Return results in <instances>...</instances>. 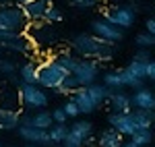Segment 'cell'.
Returning a JSON list of instances; mask_svg holds the SVG:
<instances>
[{
	"instance_id": "obj_1",
	"label": "cell",
	"mask_w": 155,
	"mask_h": 147,
	"mask_svg": "<svg viewBox=\"0 0 155 147\" xmlns=\"http://www.w3.org/2000/svg\"><path fill=\"white\" fill-rule=\"evenodd\" d=\"M72 50L89 60H110L114 56V46L101 42L99 37L89 33H79L72 39Z\"/></svg>"
},
{
	"instance_id": "obj_2",
	"label": "cell",
	"mask_w": 155,
	"mask_h": 147,
	"mask_svg": "<svg viewBox=\"0 0 155 147\" xmlns=\"http://www.w3.org/2000/svg\"><path fill=\"white\" fill-rule=\"evenodd\" d=\"M29 21L23 15V8L19 4H4L0 6V31L8 33H27Z\"/></svg>"
},
{
	"instance_id": "obj_3",
	"label": "cell",
	"mask_w": 155,
	"mask_h": 147,
	"mask_svg": "<svg viewBox=\"0 0 155 147\" xmlns=\"http://www.w3.org/2000/svg\"><path fill=\"white\" fill-rule=\"evenodd\" d=\"M66 75L71 73H66L56 62V58H50L37 66V85L41 89H58L62 81L66 79Z\"/></svg>"
},
{
	"instance_id": "obj_4",
	"label": "cell",
	"mask_w": 155,
	"mask_h": 147,
	"mask_svg": "<svg viewBox=\"0 0 155 147\" xmlns=\"http://www.w3.org/2000/svg\"><path fill=\"white\" fill-rule=\"evenodd\" d=\"M19 91H21V102H23L25 110L39 112V110H46L48 108L50 98L39 85H23L21 83Z\"/></svg>"
},
{
	"instance_id": "obj_5",
	"label": "cell",
	"mask_w": 155,
	"mask_h": 147,
	"mask_svg": "<svg viewBox=\"0 0 155 147\" xmlns=\"http://www.w3.org/2000/svg\"><path fill=\"white\" fill-rule=\"evenodd\" d=\"M0 48L15 52V54H31L33 52V39L27 33H8L0 31Z\"/></svg>"
},
{
	"instance_id": "obj_6",
	"label": "cell",
	"mask_w": 155,
	"mask_h": 147,
	"mask_svg": "<svg viewBox=\"0 0 155 147\" xmlns=\"http://www.w3.org/2000/svg\"><path fill=\"white\" fill-rule=\"evenodd\" d=\"M104 19L110 21L112 25H116L120 29H128L134 25V19H137V12L130 4H118V6H110L106 12H104Z\"/></svg>"
},
{
	"instance_id": "obj_7",
	"label": "cell",
	"mask_w": 155,
	"mask_h": 147,
	"mask_svg": "<svg viewBox=\"0 0 155 147\" xmlns=\"http://www.w3.org/2000/svg\"><path fill=\"white\" fill-rule=\"evenodd\" d=\"M91 31H93L95 37H99V39L106 42V44H112V46H114L116 42H120L122 35H124V29L112 25L110 21H106L104 17H101V19H95V21L91 23Z\"/></svg>"
},
{
	"instance_id": "obj_8",
	"label": "cell",
	"mask_w": 155,
	"mask_h": 147,
	"mask_svg": "<svg viewBox=\"0 0 155 147\" xmlns=\"http://www.w3.org/2000/svg\"><path fill=\"white\" fill-rule=\"evenodd\" d=\"M74 75V79L79 81V85L81 87H89L97 83V77H99V64L97 60H89V58H81L79 64H77V68L72 71Z\"/></svg>"
},
{
	"instance_id": "obj_9",
	"label": "cell",
	"mask_w": 155,
	"mask_h": 147,
	"mask_svg": "<svg viewBox=\"0 0 155 147\" xmlns=\"http://www.w3.org/2000/svg\"><path fill=\"white\" fill-rule=\"evenodd\" d=\"M91 135H93V124L89 120H77L68 131L64 147H83L85 141H91Z\"/></svg>"
},
{
	"instance_id": "obj_10",
	"label": "cell",
	"mask_w": 155,
	"mask_h": 147,
	"mask_svg": "<svg viewBox=\"0 0 155 147\" xmlns=\"http://www.w3.org/2000/svg\"><path fill=\"white\" fill-rule=\"evenodd\" d=\"M21 102V91L17 87H12L11 83H0V110L8 112H21L23 108Z\"/></svg>"
},
{
	"instance_id": "obj_11",
	"label": "cell",
	"mask_w": 155,
	"mask_h": 147,
	"mask_svg": "<svg viewBox=\"0 0 155 147\" xmlns=\"http://www.w3.org/2000/svg\"><path fill=\"white\" fill-rule=\"evenodd\" d=\"M110 129H114V131L120 133L122 137H132L137 131H139L130 112H124V114H110Z\"/></svg>"
},
{
	"instance_id": "obj_12",
	"label": "cell",
	"mask_w": 155,
	"mask_h": 147,
	"mask_svg": "<svg viewBox=\"0 0 155 147\" xmlns=\"http://www.w3.org/2000/svg\"><path fill=\"white\" fill-rule=\"evenodd\" d=\"M48 6H50V2H44V0H27V2L21 4L23 15L27 17L29 23H44Z\"/></svg>"
},
{
	"instance_id": "obj_13",
	"label": "cell",
	"mask_w": 155,
	"mask_h": 147,
	"mask_svg": "<svg viewBox=\"0 0 155 147\" xmlns=\"http://www.w3.org/2000/svg\"><path fill=\"white\" fill-rule=\"evenodd\" d=\"M17 133H19V137H21L23 141H27L29 145H37V147L52 145L48 131H41V129H35V126H19Z\"/></svg>"
},
{
	"instance_id": "obj_14",
	"label": "cell",
	"mask_w": 155,
	"mask_h": 147,
	"mask_svg": "<svg viewBox=\"0 0 155 147\" xmlns=\"http://www.w3.org/2000/svg\"><path fill=\"white\" fill-rule=\"evenodd\" d=\"M130 106L132 110H147L155 112V93L147 87L134 89V93L130 95Z\"/></svg>"
},
{
	"instance_id": "obj_15",
	"label": "cell",
	"mask_w": 155,
	"mask_h": 147,
	"mask_svg": "<svg viewBox=\"0 0 155 147\" xmlns=\"http://www.w3.org/2000/svg\"><path fill=\"white\" fill-rule=\"evenodd\" d=\"M110 108H112V114H124V112H130V95L124 93V91H112V95L107 99Z\"/></svg>"
},
{
	"instance_id": "obj_16",
	"label": "cell",
	"mask_w": 155,
	"mask_h": 147,
	"mask_svg": "<svg viewBox=\"0 0 155 147\" xmlns=\"http://www.w3.org/2000/svg\"><path fill=\"white\" fill-rule=\"evenodd\" d=\"M72 102L79 106L81 114H91V112H95V110H97L95 102L91 99L89 91H87V87H81V89H77V91L72 93Z\"/></svg>"
},
{
	"instance_id": "obj_17",
	"label": "cell",
	"mask_w": 155,
	"mask_h": 147,
	"mask_svg": "<svg viewBox=\"0 0 155 147\" xmlns=\"http://www.w3.org/2000/svg\"><path fill=\"white\" fill-rule=\"evenodd\" d=\"M134 124L139 131H151V126L155 124V112H147V110H130Z\"/></svg>"
},
{
	"instance_id": "obj_18",
	"label": "cell",
	"mask_w": 155,
	"mask_h": 147,
	"mask_svg": "<svg viewBox=\"0 0 155 147\" xmlns=\"http://www.w3.org/2000/svg\"><path fill=\"white\" fill-rule=\"evenodd\" d=\"M21 126V112L0 110V131H17Z\"/></svg>"
},
{
	"instance_id": "obj_19",
	"label": "cell",
	"mask_w": 155,
	"mask_h": 147,
	"mask_svg": "<svg viewBox=\"0 0 155 147\" xmlns=\"http://www.w3.org/2000/svg\"><path fill=\"white\" fill-rule=\"evenodd\" d=\"M122 139L124 137L120 135V133H116L114 129H106L99 135V139H97V147H122L124 145Z\"/></svg>"
},
{
	"instance_id": "obj_20",
	"label": "cell",
	"mask_w": 155,
	"mask_h": 147,
	"mask_svg": "<svg viewBox=\"0 0 155 147\" xmlns=\"http://www.w3.org/2000/svg\"><path fill=\"white\" fill-rule=\"evenodd\" d=\"M29 126H35V129H41V131H50L54 126V118H52V112L48 110H39L31 114V124Z\"/></svg>"
},
{
	"instance_id": "obj_21",
	"label": "cell",
	"mask_w": 155,
	"mask_h": 147,
	"mask_svg": "<svg viewBox=\"0 0 155 147\" xmlns=\"http://www.w3.org/2000/svg\"><path fill=\"white\" fill-rule=\"evenodd\" d=\"M87 91H89V95H91V99L95 102L97 108H99L104 102H107L110 95H112V89H107L104 83H93V85L87 87Z\"/></svg>"
},
{
	"instance_id": "obj_22",
	"label": "cell",
	"mask_w": 155,
	"mask_h": 147,
	"mask_svg": "<svg viewBox=\"0 0 155 147\" xmlns=\"http://www.w3.org/2000/svg\"><path fill=\"white\" fill-rule=\"evenodd\" d=\"M19 79L23 85H37V64L35 62H25L19 68Z\"/></svg>"
},
{
	"instance_id": "obj_23",
	"label": "cell",
	"mask_w": 155,
	"mask_h": 147,
	"mask_svg": "<svg viewBox=\"0 0 155 147\" xmlns=\"http://www.w3.org/2000/svg\"><path fill=\"white\" fill-rule=\"evenodd\" d=\"M104 85L112 91H118L124 87V81H122V71H106L104 73Z\"/></svg>"
},
{
	"instance_id": "obj_24",
	"label": "cell",
	"mask_w": 155,
	"mask_h": 147,
	"mask_svg": "<svg viewBox=\"0 0 155 147\" xmlns=\"http://www.w3.org/2000/svg\"><path fill=\"white\" fill-rule=\"evenodd\" d=\"M79 60H81V58L72 56L71 52H62V54H58V56H56V62H58V64L64 68V71H66V73H71V75H72V71L77 68Z\"/></svg>"
},
{
	"instance_id": "obj_25",
	"label": "cell",
	"mask_w": 155,
	"mask_h": 147,
	"mask_svg": "<svg viewBox=\"0 0 155 147\" xmlns=\"http://www.w3.org/2000/svg\"><path fill=\"white\" fill-rule=\"evenodd\" d=\"M77 89H81L79 81L74 79V75H66V79L62 81V85L58 89H54V93H60V95H68V93H74Z\"/></svg>"
},
{
	"instance_id": "obj_26",
	"label": "cell",
	"mask_w": 155,
	"mask_h": 147,
	"mask_svg": "<svg viewBox=\"0 0 155 147\" xmlns=\"http://www.w3.org/2000/svg\"><path fill=\"white\" fill-rule=\"evenodd\" d=\"M68 131H71V129H68L66 124H54L48 131L50 141H52V143H64L66 137H68Z\"/></svg>"
},
{
	"instance_id": "obj_27",
	"label": "cell",
	"mask_w": 155,
	"mask_h": 147,
	"mask_svg": "<svg viewBox=\"0 0 155 147\" xmlns=\"http://www.w3.org/2000/svg\"><path fill=\"white\" fill-rule=\"evenodd\" d=\"M153 141V133L151 131H137L134 135L130 137V143H134L137 147H145Z\"/></svg>"
},
{
	"instance_id": "obj_28",
	"label": "cell",
	"mask_w": 155,
	"mask_h": 147,
	"mask_svg": "<svg viewBox=\"0 0 155 147\" xmlns=\"http://www.w3.org/2000/svg\"><path fill=\"white\" fill-rule=\"evenodd\" d=\"M120 71H122V81H124V87H132V89H141V87H143V81H141L139 77H134L128 68H120Z\"/></svg>"
},
{
	"instance_id": "obj_29",
	"label": "cell",
	"mask_w": 155,
	"mask_h": 147,
	"mask_svg": "<svg viewBox=\"0 0 155 147\" xmlns=\"http://www.w3.org/2000/svg\"><path fill=\"white\" fill-rule=\"evenodd\" d=\"M60 21H62V11H60L58 6L50 4V6H48V12H46V19H44V23L54 25V23H60Z\"/></svg>"
},
{
	"instance_id": "obj_30",
	"label": "cell",
	"mask_w": 155,
	"mask_h": 147,
	"mask_svg": "<svg viewBox=\"0 0 155 147\" xmlns=\"http://www.w3.org/2000/svg\"><path fill=\"white\" fill-rule=\"evenodd\" d=\"M128 71H130L134 77H139L141 81H145L147 79V64H143V62H137V60H132L128 66H126Z\"/></svg>"
},
{
	"instance_id": "obj_31",
	"label": "cell",
	"mask_w": 155,
	"mask_h": 147,
	"mask_svg": "<svg viewBox=\"0 0 155 147\" xmlns=\"http://www.w3.org/2000/svg\"><path fill=\"white\" fill-rule=\"evenodd\" d=\"M134 44L139 46V48H143V50H147V48H151V46H155V35H151V33H139V35L134 37Z\"/></svg>"
},
{
	"instance_id": "obj_32",
	"label": "cell",
	"mask_w": 155,
	"mask_h": 147,
	"mask_svg": "<svg viewBox=\"0 0 155 147\" xmlns=\"http://www.w3.org/2000/svg\"><path fill=\"white\" fill-rule=\"evenodd\" d=\"M15 73H17V64H15V60H6V58H2V60H0V75L15 77Z\"/></svg>"
},
{
	"instance_id": "obj_33",
	"label": "cell",
	"mask_w": 155,
	"mask_h": 147,
	"mask_svg": "<svg viewBox=\"0 0 155 147\" xmlns=\"http://www.w3.org/2000/svg\"><path fill=\"white\" fill-rule=\"evenodd\" d=\"M60 108L64 110V114H66L68 118H77V116L81 114V110H79V106H77V104L72 102V98H71V99H66V102H64V106H60Z\"/></svg>"
},
{
	"instance_id": "obj_34",
	"label": "cell",
	"mask_w": 155,
	"mask_h": 147,
	"mask_svg": "<svg viewBox=\"0 0 155 147\" xmlns=\"http://www.w3.org/2000/svg\"><path fill=\"white\" fill-rule=\"evenodd\" d=\"M52 118H54V124H66V120H68V116L64 114V110H62V108L52 110Z\"/></svg>"
},
{
	"instance_id": "obj_35",
	"label": "cell",
	"mask_w": 155,
	"mask_h": 147,
	"mask_svg": "<svg viewBox=\"0 0 155 147\" xmlns=\"http://www.w3.org/2000/svg\"><path fill=\"white\" fill-rule=\"evenodd\" d=\"M132 60H137V62H143V64H147V62H151V54H149V50H143V48H139V52L132 56Z\"/></svg>"
},
{
	"instance_id": "obj_36",
	"label": "cell",
	"mask_w": 155,
	"mask_h": 147,
	"mask_svg": "<svg viewBox=\"0 0 155 147\" xmlns=\"http://www.w3.org/2000/svg\"><path fill=\"white\" fill-rule=\"evenodd\" d=\"M95 4H97V0H77L74 2V6H79V8H91Z\"/></svg>"
},
{
	"instance_id": "obj_37",
	"label": "cell",
	"mask_w": 155,
	"mask_h": 147,
	"mask_svg": "<svg viewBox=\"0 0 155 147\" xmlns=\"http://www.w3.org/2000/svg\"><path fill=\"white\" fill-rule=\"evenodd\" d=\"M147 79H151V81H155V60L147 62Z\"/></svg>"
},
{
	"instance_id": "obj_38",
	"label": "cell",
	"mask_w": 155,
	"mask_h": 147,
	"mask_svg": "<svg viewBox=\"0 0 155 147\" xmlns=\"http://www.w3.org/2000/svg\"><path fill=\"white\" fill-rule=\"evenodd\" d=\"M145 27H147V33L155 35V17H149V19H147V23H145Z\"/></svg>"
},
{
	"instance_id": "obj_39",
	"label": "cell",
	"mask_w": 155,
	"mask_h": 147,
	"mask_svg": "<svg viewBox=\"0 0 155 147\" xmlns=\"http://www.w3.org/2000/svg\"><path fill=\"white\" fill-rule=\"evenodd\" d=\"M15 0H0V6H4V4H12Z\"/></svg>"
},
{
	"instance_id": "obj_40",
	"label": "cell",
	"mask_w": 155,
	"mask_h": 147,
	"mask_svg": "<svg viewBox=\"0 0 155 147\" xmlns=\"http://www.w3.org/2000/svg\"><path fill=\"white\" fill-rule=\"evenodd\" d=\"M122 147H137V145H134V143H130V141H128V143H124V145H122Z\"/></svg>"
},
{
	"instance_id": "obj_41",
	"label": "cell",
	"mask_w": 155,
	"mask_h": 147,
	"mask_svg": "<svg viewBox=\"0 0 155 147\" xmlns=\"http://www.w3.org/2000/svg\"><path fill=\"white\" fill-rule=\"evenodd\" d=\"M15 2H17L19 6H21V4H23V2H27V0H15Z\"/></svg>"
},
{
	"instance_id": "obj_42",
	"label": "cell",
	"mask_w": 155,
	"mask_h": 147,
	"mask_svg": "<svg viewBox=\"0 0 155 147\" xmlns=\"http://www.w3.org/2000/svg\"><path fill=\"white\" fill-rule=\"evenodd\" d=\"M2 54H4V50H2V48H0V60H2Z\"/></svg>"
},
{
	"instance_id": "obj_43",
	"label": "cell",
	"mask_w": 155,
	"mask_h": 147,
	"mask_svg": "<svg viewBox=\"0 0 155 147\" xmlns=\"http://www.w3.org/2000/svg\"><path fill=\"white\" fill-rule=\"evenodd\" d=\"M44 2H50V4H52V0H44Z\"/></svg>"
},
{
	"instance_id": "obj_44",
	"label": "cell",
	"mask_w": 155,
	"mask_h": 147,
	"mask_svg": "<svg viewBox=\"0 0 155 147\" xmlns=\"http://www.w3.org/2000/svg\"><path fill=\"white\" fill-rule=\"evenodd\" d=\"M27 147H37V145H27Z\"/></svg>"
},
{
	"instance_id": "obj_45",
	"label": "cell",
	"mask_w": 155,
	"mask_h": 147,
	"mask_svg": "<svg viewBox=\"0 0 155 147\" xmlns=\"http://www.w3.org/2000/svg\"><path fill=\"white\" fill-rule=\"evenodd\" d=\"M0 147H2V145H0Z\"/></svg>"
}]
</instances>
